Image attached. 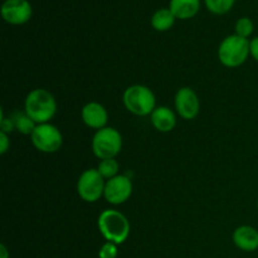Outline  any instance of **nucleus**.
<instances>
[{"mask_svg": "<svg viewBox=\"0 0 258 258\" xmlns=\"http://www.w3.org/2000/svg\"><path fill=\"white\" fill-rule=\"evenodd\" d=\"M24 112L37 125L48 123L57 112V101L45 88H35L25 97Z\"/></svg>", "mask_w": 258, "mask_h": 258, "instance_id": "1", "label": "nucleus"}, {"mask_svg": "<svg viewBox=\"0 0 258 258\" xmlns=\"http://www.w3.org/2000/svg\"><path fill=\"white\" fill-rule=\"evenodd\" d=\"M97 227L106 242L122 244L130 236V222L125 214L116 209H105L98 216Z\"/></svg>", "mask_w": 258, "mask_h": 258, "instance_id": "2", "label": "nucleus"}, {"mask_svg": "<svg viewBox=\"0 0 258 258\" xmlns=\"http://www.w3.org/2000/svg\"><path fill=\"white\" fill-rule=\"evenodd\" d=\"M249 54V40L237 34L228 35L218 47V59L224 67L236 68L243 64Z\"/></svg>", "mask_w": 258, "mask_h": 258, "instance_id": "3", "label": "nucleus"}, {"mask_svg": "<svg viewBox=\"0 0 258 258\" xmlns=\"http://www.w3.org/2000/svg\"><path fill=\"white\" fill-rule=\"evenodd\" d=\"M122 101L126 110L136 116L151 115L156 108L155 95L144 85H134L126 88Z\"/></svg>", "mask_w": 258, "mask_h": 258, "instance_id": "4", "label": "nucleus"}, {"mask_svg": "<svg viewBox=\"0 0 258 258\" xmlns=\"http://www.w3.org/2000/svg\"><path fill=\"white\" fill-rule=\"evenodd\" d=\"M91 146L96 158L115 159L122 149V136L116 128L103 127L96 131Z\"/></svg>", "mask_w": 258, "mask_h": 258, "instance_id": "5", "label": "nucleus"}, {"mask_svg": "<svg viewBox=\"0 0 258 258\" xmlns=\"http://www.w3.org/2000/svg\"><path fill=\"white\" fill-rule=\"evenodd\" d=\"M33 146L40 153L53 154L57 153L63 144V136L59 128L52 123H40L35 126L34 131L30 135Z\"/></svg>", "mask_w": 258, "mask_h": 258, "instance_id": "6", "label": "nucleus"}, {"mask_svg": "<svg viewBox=\"0 0 258 258\" xmlns=\"http://www.w3.org/2000/svg\"><path fill=\"white\" fill-rule=\"evenodd\" d=\"M106 181L97 169H87L77 181V193L82 201L95 203L105 193Z\"/></svg>", "mask_w": 258, "mask_h": 258, "instance_id": "7", "label": "nucleus"}, {"mask_svg": "<svg viewBox=\"0 0 258 258\" xmlns=\"http://www.w3.org/2000/svg\"><path fill=\"white\" fill-rule=\"evenodd\" d=\"M133 194V183L127 175L118 174L115 178L108 179L105 185V193L103 197L107 203L112 206L125 203Z\"/></svg>", "mask_w": 258, "mask_h": 258, "instance_id": "8", "label": "nucleus"}, {"mask_svg": "<svg viewBox=\"0 0 258 258\" xmlns=\"http://www.w3.org/2000/svg\"><path fill=\"white\" fill-rule=\"evenodd\" d=\"M175 110L184 120H194L201 111V101L190 87L179 88L175 95Z\"/></svg>", "mask_w": 258, "mask_h": 258, "instance_id": "9", "label": "nucleus"}, {"mask_svg": "<svg viewBox=\"0 0 258 258\" xmlns=\"http://www.w3.org/2000/svg\"><path fill=\"white\" fill-rule=\"evenodd\" d=\"M32 14V5L28 0H5L2 5V17L9 24H25L29 22Z\"/></svg>", "mask_w": 258, "mask_h": 258, "instance_id": "10", "label": "nucleus"}, {"mask_svg": "<svg viewBox=\"0 0 258 258\" xmlns=\"http://www.w3.org/2000/svg\"><path fill=\"white\" fill-rule=\"evenodd\" d=\"M81 117H82L83 123L87 127L101 130L107 125L108 113L105 106L101 105V103L88 102L81 110Z\"/></svg>", "mask_w": 258, "mask_h": 258, "instance_id": "11", "label": "nucleus"}, {"mask_svg": "<svg viewBox=\"0 0 258 258\" xmlns=\"http://www.w3.org/2000/svg\"><path fill=\"white\" fill-rule=\"evenodd\" d=\"M232 239L241 251L254 252L258 249V231L251 226H241L234 229Z\"/></svg>", "mask_w": 258, "mask_h": 258, "instance_id": "12", "label": "nucleus"}, {"mask_svg": "<svg viewBox=\"0 0 258 258\" xmlns=\"http://www.w3.org/2000/svg\"><path fill=\"white\" fill-rule=\"evenodd\" d=\"M151 123L159 133H170L176 125L175 113L166 106H159L150 115Z\"/></svg>", "mask_w": 258, "mask_h": 258, "instance_id": "13", "label": "nucleus"}, {"mask_svg": "<svg viewBox=\"0 0 258 258\" xmlns=\"http://www.w3.org/2000/svg\"><path fill=\"white\" fill-rule=\"evenodd\" d=\"M169 9L176 19H190L201 9V0H170Z\"/></svg>", "mask_w": 258, "mask_h": 258, "instance_id": "14", "label": "nucleus"}, {"mask_svg": "<svg viewBox=\"0 0 258 258\" xmlns=\"http://www.w3.org/2000/svg\"><path fill=\"white\" fill-rule=\"evenodd\" d=\"M176 18L174 17L173 13L170 12V9H159L151 17V25L155 30L158 32H166V30L170 29L171 27L175 23Z\"/></svg>", "mask_w": 258, "mask_h": 258, "instance_id": "15", "label": "nucleus"}, {"mask_svg": "<svg viewBox=\"0 0 258 258\" xmlns=\"http://www.w3.org/2000/svg\"><path fill=\"white\" fill-rule=\"evenodd\" d=\"M10 118L14 123L15 130L19 131L20 134H24V135H32L35 126H37V123L25 112H14L10 116Z\"/></svg>", "mask_w": 258, "mask_h": 258, "instance_id": "16", "label": "nucleus"}, {"mask_svg": "<svg viewBox=\"0 0 258 258\" xmlns=\"http://www.w3.org/2000/svg\"><path fill=\"white\" fill-rule=\"evenodd\" d=\"M97 170L100 171L103 179H112L116 175H118V170H120V165L116 161V159H103L100 161L97 166Z\"/></svg>", "mask_w": 258, "mask_h": 258, "instance_id": "17", "label": "nucleus"}, {"mask_svg": "<svg viewBox=\"0 0 258 258\" xmlns=\"http://www.w3.org/2000/svg\"><path fill=\"white\" fill-rule=\"evenodd\" d=\"M207 9L217 15L228 13L234 4V0H204Z\"/></svg>", "mask_w": 258, "mask_h": 258, "instance_id": "18", "label": "nucleus"}, {"mask_svg": "<svg viewBox=\"0 0 258 258\" xmlns=\"http://www.w3.org/2000/svg\"><path fill=\"white\" fill-rule=\"evenodd\" d=\"M254 29V25L253 22H252L249 18L243 17V18H239L236 23V34L239 35L242 38H246L248 39L249 35L253 33Z\"/></svg>", "mask_w": 258, "mask_h": 258, "instance_id": "19", "label": "nucleus"}, {"mask_svg": "<svg viewBox=\"0 0 258 258\" xmlns=\"http://www.w3.org/2000/svg\"><path fill=\"white\" fill-rule=\"evenodd\" d=\"M118 248L117 244L112 242H106L98 251V258H117Z\"/></svg>", "mask_w": 258, "mask_h": 258, "instance_id": "20", "label": "nucleus"}, {"mask_svg": "<svg viewBox=\"0 0 258 258\" xmlns=\"http://www.w3.org/2000/svg\"><path fill=\"white\" fill-rule=\"evenodd\" d=\"M9 146H10V140L8 134L4 133V131H0V153L4 155V154L8 151V149H9Z\"/></svg>", "mask_w": 258, "mask_h": 258, "instance_id": "21", "label": "nucleus"}, {"mask_svg": "<svg viewBox=\"0 0 258 258\" xmlns=\"http://www.w3.org/2000/svg\"><path fill=\"white\" fill-rule=\"evenodd\" d=\"M249 54L256 62H258V37H254L253 39L249 40Z\"/></svg>", "mask_w": 258, "mask_h": 258, "instance_id": "22", "label": "nucleus"}, {"mask_svg": "<svg viewBox=\"0 0 258 258\" xmlns=\"http://www.w3.org/2000/svg\"><path fill=\"white\" fill-rule=\"evenodd\" d=\"M0 258H10V253L5 244H0Z\"/></svg>", "mask_w": 258, "mask_h": 258, "instance_id": "23", "label": "nucleus"}, {"mask_svg": "<svg viewBox=\"0 0 258 258\" xmlns=\"http://www.w3.org/2000/svg\"><path fill=\"white\" fill-rule=\"evenodd\" d=\"M257 208H258V201H257Z\"/></svg>", "mask_w": 258, "mask_h": 258, "instance_id": "24", "label": "nucleus"}]
</instances>
